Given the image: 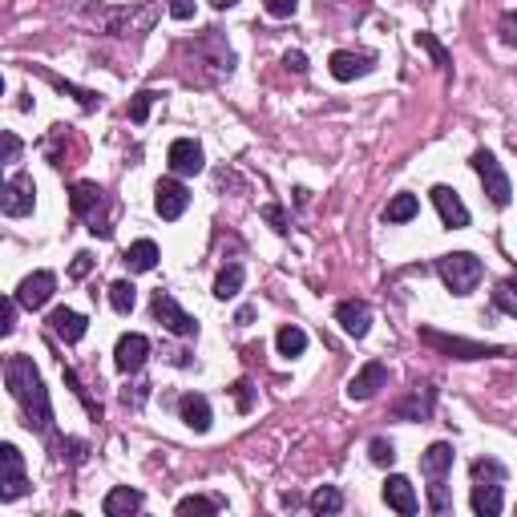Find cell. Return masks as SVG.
<instances>
[{
	"instance_id": "b9f144b4",
	"label": "cell",
	"mask_w": 517,
	"mask_h": 517,
	"mask_svg": "<svg viewBox=\"0 0 517 517\" xmlns=\"http://www.w3.org/2000/svg\"><path fill=\"white\" fill-rule=\"evenodd\" d=\"M17 158H21V138L4 134V162H17Z\"/></svg>"
},
{
	"instance_id": "484cf974",
	"label": "cell",
	"mask_w": 517,
	"mask_h": 517,
	"mask_svg": "<svg viewBox=\"0 0 517 517\" xmlns=\"http://www.w3.org/2000/svg\"><path fill=\"white\" fill-rule=\"evenodd\" d=\"M238 288H243V263L222 267L219 279H214V299H235Z\"/></svg>"
},
{
	"instance_id": "4fadbf2b",
	"label": "cell",
	"mask_w": 517,
	"mask_h": 517,
	"mask_svg": "<svg viewBox=\"0 0 517 517\" xmlns=\"http://www.w3.org/2000/svg\"><path fill=\"white\" fill-rule=\"evenodd\" d=\"M433 206H437L445 227H453V230L469 227V206L461 203V195L453 187H433Z\"/></svg>"
},
{
	"instance_id": "ac0fdd59",
	"label": "cell",
	"mask_w": 517,
	"mask_h": 517,
	"mask_svg": "<svg viewBox=\"0 0 517 517\" xmlns=\"http://www.w3.org/2000/svg\"><path fill=\"white\" fill-rule=\"evenodd\" d=\"M49 328H53V336H61L65 344H77V339H85V331H89V320L69 312V307H57V312L49 315Z\"/></svg>"
},
{
	"instance_id": "6da1fadb",
	"label": "cell",
	"mask_w": 517,
	"mask_h": 517,
	"mask_svg": "<svg viewBox=\"0 0 517 517\" xmlns=\"http://www.w3.org/2000/svg\"><path fill=\"white\" fill-rule=\"evenodd\" d=\"M4 384H9V396L21 404L25 413V424L37 429V433H53V404H49V392L41 384V372L29 356H9L4 364Z\"/></svg>"
},
{
	"instance_id": "f6af8a7d",
	"label": "cell",
	"mask_w": 517,
	"mask_h": 517,
	"mask_svg": "<svg viewBox=\"0 0 517 517\" xmlns=\"http://www.w3.org/2000/svg\"><path fill=\"white\" fill-rule=\"evenodd\" d=\"M235 396H238V408L246 413V408H251V384L238 380V384H235Z\"/></svg>"
},
{
	"instance_id": "bcb514c9",
	"label": "cell",
	"mask_w": 517,
	"mask_h": 517,
	"mask_svg": "<svg viewBox=\"0 0 517 517\" xmlns=\"http://www.w3.org/2000/svg\"><path fill=\"white\" fill-rule=\"evenodd\" d=\"M65 449H69V461H73V465H77V461H85V445L81 441H65Z\"/></svg>"
},
{
	"instance_id": "f1b7e54d",
	"label": "cell",
	"mask_w": 517,
	"mask_h": 517,
	"mask_svg": "<svg viewBox=\"0 0 517 517\" xmlns=\"http://www.w3.org/2000/svg\"><path fill=\"white\" fill-rule=\"evenodd\" d=\"M433 400H437V388L413 392V400H408V404H400V408H396V416H413V421H421V416L433 413Z\"/></svg>"
},
{
	"instance_id": "836d02e7",
	"label": "cell",
	"mask_w": 517,
	"mask_h": 517,
	"mask_svg": "<svg viewBox=\"0 0 517 517\" xmlns=\"http://www.w3.org/2000/svg\"><path fill=\"white\" fill-rule=\"evenodd\" d=\"M49 81L57 85V89H65V94H73L77 102H81V110H97V102H102V97H97V94H89V89H77V85L61 81V77H53V73H49Z\"/></svg>"
},
{
	"instance_id": "681fc988",
	"label": "cell",
	"mask_w": 517,
	"mask_h": 517,
	"mask_svg": "<svg viewBox=\"0 0 517 517\" xmlns=\"http://www.w3.org/2000/svg\"><path fill=\"white\" fill-rule=\"evenodd\" d=\"M421 4H433V0H421Z\"/></svg>"
},
{
	"instance_id": "d590c367",
	"label": "cell",
	"mask_w": 517,
	"mask_h": 517,
	"mask_svg": "<svg viewBox=\"0 0 517 517\" xmlns=\"http://www.w3.org/2000/svg\"><path fill=\"white\" fill-rule=\"evenodd\" d=\"M368 457H372L376 465H392V461H396V449H392L388 437H376V441L368 445Z\"/></svg>"
},
{
	"instance_id": "7c38bea8",
	"label": "cell",
	"mask_w": 517,
	"mask_h": 517,
	"mask_svg": "<svg viewBox=\"0 0 517 517\" xmlns=\"http://www.w3.org/2000/svg\"><path fill=\"white\" fill-rule=\"evenodd\" d=\"M384 384H388V368H384L380 360H372V364H364L348 380V400H372Z\"/></svg>"
},
{
	"instance_id": "9c48e42d",
	"label": "cell",
	"mask_w": 517,
	"mask_h": 517,
	"mask_svg": "<svg viewBox=\"0 0 517 517\" xmlns=\"http://www.w3.org/2000/svg\"><path fill=\"white\" fill-rule=\"evenodd\" d=\"M166 162H170V170H174L179 179H190V174H203V166H206L203 146H198L195 138H179V142L170 146Z\"/></svg>"
},
{
	"instance_id": "5b68a950",
	"label": "cell",
	"mask_w": 517,
	"mask_h": 517,
	"mask_svg": "<svg viewBox=\"0 0 517 517\" xmlns=\"http://www.w3.org/2000/svg\"><path fill=\"white\" fill-rule=\"evenodd\" d=\"M150 312H154V320H158L166 331H174V336H198V320L182 312L179 299L170 296V291H158V296H154Z\"/></svg>"
},
{
	"instance_id": "ab89813d",
	"label": "cell",
	"mask_w": 517,
	"mask_h": 517,
	"mask_svg": "<svg viewBox=\"0 0 517 517\" xmlns=\"http://www.w3.org/2000/svg\"><path fill=\"white\" fill-rule=\"evenodd\" d=\"M89 271H94V254H89V251L73 254V267H69V275H73V279H85Z\"/></svg>"
},
{
	"instance_id": "ffe728a7",
	"label": "cell",
	"mask_w": 517,
	"mask_h": 517,
	"mask_svg": "<svg viewBox=\"0 0 517 517\" xmlns=\"http://www.w3.org/2000/svg\"><path fill=\"white\" fill-rule=\"evenodd\" d=\"M105 517H129V513H138L142 509V493L138 489H129V485H118V489H110L105 493Z\"/></svg>"
},
{
	"instance_id": "d6986e66",
	"label": "cell",
	"mask_w": 517,
	"mask_h": 517,
	"mask_svg": "<svg viewBox=\"0 0 517 517\" xmlns=\"http://www.w3.org/2000/svg\"><path fill=\"white\" fill-rule=\"evenodd\" d=\"M158 259H162V251H158V243H154V238H138V243L121 254V263L129 267V275L154 271V267H158Z\"/></svg>"
},
{
	"instance_id": "8d00e7d4",
	"label": "cell",
	"mask_w": 517,
	"mask_h": 517,
	"mask_svg": "<svg viewBox=\"0 0 517 517\" xmlns=\"http://www.w3.org/2000/svg\"><path fill=\"white\" fill-rule=\"evenodd\" d=\"M429 505H433V513H449L453 501H449V489L441 485V477L433 481V489H429Z\"/></svg>"
},
{
	"instance_id": "ba28073f",
	"label": "cell",
	"mask_w": 517,
	"mask_h": 517,
	"mask_svg": "<svg viewBox=\"0 0 517 517\" xmlns=\"http://www.w3.org/2000/svg\"><path fill=\"white\" fill-rule=\"evenodd\" d=\"M187 206H190V190L182 187L179 179H162L158 187H154V211H158L166 222L182 219V214H187Z\"/></svg>"
},
{
	"instance_id": "74e56055",
	"label": "cell",
	"mask_w": 517,
	"mask_h": 517,
	"mask_svg": "<svg viewBox=\"0 0 517 517\" xmlns=\"http://www.w3.org/2000/svg\"><path fill=\"white\" fill-rule=\"evenodd\" d=\"M497 33H501V41L517 49V13H505V17L497 21Z\"/></svg>"
},
{
	"instance_id": "d6a6232c",
	"label": "cell",
	"mask_w": 517,
	"mask_h": 517,
	"mask_svg": "<svg viewBox=\"0 0 517 517\" xmlns=\"http://www.w3.org/2000/svg\"><path fill=\"white\" fill-rule=\"evenodd\" d=\"M154 102H158V94H154V89L134 94V102H129V121H146V118H150V105Z\"/></svg>"
},
{
	"instance_id": "603a6c76",
	"label": "cell",
	"mask_w": 517,
	"mask_h": 517,
	"mask_svg": "<svg viewBox=\"0 0 517 517\" xmlns=\"http://www.w3.org/2000/svg\"><path fill=\"white\" fill-rule=\"evenodd\" d=\"M469 505H473V513L477 517H497L501 513V505H505V501H501V485H473V497H469Z\"/></svg>"
},
{
	"instance_id": "7a4b0ae2",
	"label": "cell",
	"mask_w": 517,
	"mask_h": 517,
	"mask_svg": "<svg viewBox=\"0 0 517 517\" xmlns=\"http://www.w3.org/2000/svg\"><path fill=\"white\" fill-rule=\"evenodd\" d=\"M437 275L445 279V288H449L453 296H469V291H477V283L485 279V263L469 251H453V254L437 259Z\"/></svg>"
},
{
	"instance_id": "8992f818",
	"label": "cell",
	"mask_w": 517,
	"mask_h": 517,
	"mask_svg": "<svg viewBox=\"0 0 517 517\" xmlns=\"http://www.w3.org/2000/svg\"><path fill=\"white\" fill-rule=\"evenodd\" d=\"M421 339L429 344V348L449 352V356H457V360L497 356V348H489V344H473V339H461V336H441V331H433V328H421Z\"/></svg>"
},
{
	"instance_id": "7bdbcfd3",
	"label": "cell",
	"mask_w": 517,
	"mask_h": 517,
	"mask_svg": "<svg viewBox=\"0 0 517 517\" xmlns=\"http://www.w3.org/2000/svg\"><path fill=\"white\" fill-rule=\"evenodd\" d=\"M283 65H288L291 73H307V57H304V53H288V57H283Z\"/></svg>"
},
{
	"instance_id": "30bf717a",
	"label": "cell",
	"mask_w": 517,
	"mask_h": 517,
	"mask_svg": "<svg viewBox=\"0 0 517 517\" xmlns=\"http://www.w3.org/2000/svg\"><path fill=\"white\" fill-rule=\"evenodd\" d=\"M53 291H57V275H53V271H33L29 279H21L17 304L29 307V312H37V307H45L53 299Z\"/></svg>"
},
{
	"instance_id": "c3c4849f",
	"label": "cell",
	"mask_w": 517,
	"mask_h": 517,
	"mask_svg": "<svg viewBox=\"0 0 517 517\" xmlns=\"http://www.w3.org/2000/svg\"><path fill=\"white\" fill-rule=\"evenodd\" d=\"M211 4H214V9H219V13H222V9H235L238 0H211Z\"/></svg>"
},
{
	"instance_id": "3957f363",
	"label": "cell",
	"mask_w": 517,
	"mask_h": 517,
	"mask_svg": "<svg viewBox=\"0 0 517 517\" xmlns=\"http://www.w3.org/2000/svg\"><path fill=\"white\" fill-rule=\"evenodd\" d=\"M473 170H477V179H481L485 195H489L493 206H509V198H513V187H509V174L501 170V162L493 158L489 150H477L473 154Z\"/></svg>"
},
{
	"instance_id": "4316f807",
	"label": "cell",
	"mask_w": 517,
	"mask_h": 517,
	"mask_svg": "<svg viewBox=\"0 0 517 517\" xmlns=\"http://www.w3.org/2000/svg\"><path fill=\"white\" fill-rule=\"evenodd\" d=\"M307 505H312V513H339V509H344V493H339L336 485H323V489L312 493Z\"/></svg>"
},
{
	"instance_id": "5bb4252c",
	"label": "cell",
	"mask_w": 517,
	"mask_h": 517,
	"mask_svg": "<svg viewBox=\"0 0 517 517\" xmlns=\"http://www.w3.org/2000/svg\"><path fill=\"white\" fill-rule=\"evenodd\" d=\"M336 320H339V328L348 331V336L364 339L368 328H372V307H368L364 299H344V304L336 307Z\"/></svg>"
},
{
	"instance_id": "9a60e30c",
	"label": "cell",
	"mask_w": 517,
	"mask_h": 517,
	"mask_svg": "<svg viewBox=\"0 0 517 517\" xmlns=\"http://www.w3.org/2000/svg\"><path fill=\"white\" fill-rule=\"evenodd\" d=\"M331 77L336 81H356V77H364L368 69H372V53H348V49H339L331 53Z\"/></svg>"
},
{
	"instance_id": "2e32d148",
	"label": "cell",
	"mask_w": 517,
	"mask_h": 517,
	"mask_svg": "<svg viewBox=\"0 0 517 517\" xmlns=\"http://www.w3.org/2000/svg\"><path fill=\"white\" fill-rule=\"evenodd\" d=\"M384 501H388V505L396 509V513H404V517H413L416 509H421L413 481H408V477H400V473H392L388 481H384Z\"/></svg>"
},
{
	"instance_id": "f546056e",
	"label": "cell",
	"mask_w": 517,
	"mask_h": 517,
	"mask_svg": "<svg viewBox=\"0 0 517 517\" xmlns=\"http://www.w3.org/2000/svg\"><path fill=\"white\" fill-rule=\"evenodd\" d=\"M493 304H497L505 315H513V320H517V271L509 275V279L497 283V291H493Z\"/></svg>"
},
{
	"instance_id": "52a82bcc",
	"label": "cell",
	"mask_w": 517,
	"mask_h": 517,
	"mask_svg": "<svg viewBox=\"0 0 517 517\" xmlns=\"http://www.w3.org/2000/svg\"><path fill=\"white\" fill-rule=\"evenodd\" d=\"M0 465H4V477H0V501H17L25 493V457H21L17 445H0Z\"/></svg>"
},
{
	"instance_id": "4dcf8cb0",
	"label": "cell",
	"mask_w": 517,
	"mask_h": 517,
	"mask_svg": "<svg viewBox=\"0 0 517 517\" xmlns=\"http://www.w3.org/2000/svg\"><path fill=\"white\" fill-rule=\"evenodd\" d=\"M174 509H179L182 517H195V513H198V517H211V513H219V501H211V497H198V493H190V497H182Z\"/></svg>"
},
{
	"instance_id": "e0dca14e",
	"label": "cell",
	"mask_w": 517,
	"mask_h": 517,
	"mask_svg": "<svg viewBox=\"0 0 517 517\" xmlns=\"http://www.w3.org/2000/svg\"><path fill=\"white\" fill-rule=\"evenodd\" d=\"M179 416L187 421V429L206 433V429H211V400H206L203 392H187V396L179 400Z\"/></svg>"
},
{
	"instance_id": "ee69618b",
	"label": "cell",
	"mask_w": 517,
	"mask_h": 517,
	"mask_svg": "<svg viewBox=\"0 0 517 517\" xmlns=\"http://www.w3.org/2000/svg\"><path fill=\"white\" fill-rule=\"evenodd\" d=\"M263 214L275 222V230H288V214H283L279 206H263Z\"/></svg>"
},
{
	"instance_id": "60d3db41",
	"label": "cell",
	"mask_w": 517,
	"mask_h": 517,
	"mask_svg": "<svg viewBox=\"0 0 517 517\" xmlns=\"http://www.w3.org/2000/svg\"><path fill=\"white\" fill-rule=\"evenodd\" d=\"M170 17L190 21V17H195V0H170Z\"/></svg>"
},
{
	"instance_id": "7dc6e473",
	"label": "cell",
	"mask_w": 517,
	"mask_h": 517,
	"mask_svg": "<svg viewBox=\"0 0 517 517\" xmlns=\"http://www.w3.org/2000/svg\"><path fill=\"white\" fill-rule=\"evenodd\" d=\"M279 501H283V505H288V509H296V505H299V493H283Z\"/></svg>"
},
{
	"instance_id": "44dd1931",
	"label": "cell",
	"mask_w": 517,
	"mask_h": 517,
	"mask_svg": "<svg viewBox=\"0 0 517 517\" xmlns=\"http://www.w3.org/2000/svg\"><path fill=\"white\" fill-rule=\"evenodd\" d=\"M453 469V445H445V441H437V445H429V449H424V457H421V473L424 477H441L445 481V473H449Z\"/></svg>"
},
{
	"instance_id": "83f0119b",
	"label": "cell",
	"mask_w": 517,
	"mask_h": 517,
	"mask_svg": "<svg viewBox=\"0 0 517 517\" xmlns=\"http://www.w3.org/2000/svg\"><path fill=\"white\" fill-rule=\"evenodd\" d=\"M110 304H113V312H118V315H129V312H134V304H138L134 283H129V279L110 283Z\"/></svg>"
},
{
	"instance_id": "d4e9b609",
	"label": "cell",
	"mask_w": 517,
	"mask_h": 517,
	"mask_svg": "<svg viewBox=\"0 0 517 517\" xmlns=\"http://www.w3.org/2000/svg\"><path fill=\"white\" fill-rule=\"evenodd\" d=\"M416 211H421V198H416V195H396L388 206H384V222H413Z\"/></svg>"
},
{
	"instance_id": "1f68e13d",
	"label": "cell",
	"mask_w": 517,
	"mask_h": 517,
	"mask_svg": "<svg viewBox=\"0 0 517 517\" xmlns=\"http://www.w3.org/2000/svg\"><path fill=\"white\" fill-rule=\"evenodd\" d=\"M473 481L477 485H485V481L501 485V481H505V469H501L497 461H473Z\"/></svg>"
},
{
	"instance_id": "7402d4cb",
	"label": "cell",
	"mask_w": 517,
	"mask_h": 517,
	"mask_svg": "<svg viewBox=\"0 0 517 517\" xmlns=\"http://www.w3.org/2000/svg\"><path fill=\"white\" fill-rule=\"evenodd\" d=\"M69 206H73L77 219H89V214L102 206V187H97V182H77L73 195H69Z\"/></svg>"
},
{
	"instance_id": "277c9868",
	"label": "cell",
	"mask_w": 517,
	"mask_h": 517,
	"mask_svg": "<svg viewBox=\"0 0 517 517\" xmlns=\"http://www.w3.org/2000/svg\"><path fill=\"white\" fill-rule=\"evenodd\" d=\"M37 206V187H33V174H13L0 190V211L9 214V219H25L33 214Z\"/></svg>"
},
{
	"instance_id": "cb8c5ba5",
	"label": "cell",
	"mask_w": 517,
	"mask_h": 517,
	"mask_svg": "<svg viewBox=\"0 0 517 517\" xmlns=\"http://www.w3.org/2000/svg\"><path fill=\"white\" fill-rule=\"evenodd\" d=\"M275 348H279V356H288V360L304 356V348H307V331L296 328V323H288V328H279V336H275Z\"/></svg>"
},
{
	"instance_id": "f35d334b",
	"label": "cell",
	"mask_w": 517,
	"mask_h": 517,
	"mask_svg": "<svg viewBox=\"0 0 517 517\" xmlns=\"http://www.w3.org/2000/svg\"><path fill=\"white\" fill-rule=\"evenodd\" d=\"M267 4V13H271V17H296V9H299V0H263Z\"/></svg>"
},
{
	"instance_id": "e575fe53",
	"label": "cell",
	"mask_w": 517,
	"mask_h": 517,
	"mask_svg": "<svg viewBox=\"0 0 517 517\" xmlns=\"http://www.w3.org/2000/svg\"><path fill=\"white\" fill-rule=\"evenodd\" d=\"M416 45H421V49L429 53V57H433V61H437V65H441V69L449 65V53H445V45L437 41L433 33H416Z\"/></svg>"
},
{
	"instance_id": "8fae6325",
	"label": "cell",
	"mask_w": 517,
	"mask_h": 517,
	"mask_svg": "<svg viewBox=\"0 0 517 517\" xmlns=\"http://www.w3.org/2000/svg\"><path fill=\"white\" fill-rule=\"evenodd\" d=\"M113 360H118L121 372H142L146 360H150V339L142 336V331H129V336L118 339V348H113Z\"/></svg>"
}]
</instances>
